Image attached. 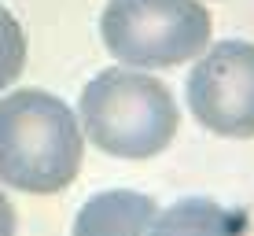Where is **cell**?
I'll use <instances>...</instances> for the list:
<instances>
[{
	"label": "cell",
	"mask_w": 254,
	"mask_h": 236,
	"mask_svg": "<svg viewBox=\"0 0 254 236\" xmlns=\"http://www.w3.org/2000/svg\"><path fill=\"white\" fill-rule=\"evenodd\" d=\"M81 126L59 96L19 89L0 100V181L19 192H63L81 170Z\"/></svg>",
	"instance_id": "cell-1"
},
{
	"label": "cell",
	"mask_w": 254,
	"mask_h": 236,
	"mask_svg": "<svg viewBox=\"0 0 254 236\" xmlns=\"http://www.w3.org/2000/svg\"><path fill=\"white\" fill-rule=\"evenodd\" d=\"M77 118L92 148L115 159H151L177 137V103L151 74L107 67L81 89Z\"/></svg>",
	"instance_id": "cell-2"
},
{
	"label": "cell",
	"mask_w": 254,
	"mask_h": 236,
	"mask_svg": "<svg viewBox=\"0 0 254 236\" xmlns=\"http://www.w3.org/2000/svg\"><path fill=\"white\" fill-rule=\"evenodd\" d=\"M210 11L199 0H111L100 15L111 56L151 71L199 59L210 48Z\"/></svg>",
	"instance_id": "cell-3"
},
{
	"label": "cell",
	"mask_w": 254,
	"mask_h": 236,
	"mask_svg": "<svg viewBox=\"0 0 254 236\" xmlns=\"http://www.w3.org/2000/svg\"><path fill=\"white\" fill-rule=\"evenodd\" d=\"M188 107L217 137H254V45L217 41L188 74Z\"/></svg>",
	"instance_id": "cell-4"
},
{
	"label": "cell",
	"mask_w": 254,
	"mask_h": 236,
	"mask_svg": "<svg viewBox=\"0 0 254 236\" xmlns=\"http://www.w3.org/2000/svg\"><path fill=\"white\" fill-rule=\"evenodd\" d=\"M155 199L140 196L129 188L100 192L81 207V214L74 218L77 236H96V233H147L155 225Z\"/></svg>",
	"instance_id": "cell-5"
},
{
	"label": "cell",
	"mask_w": 254,
	"mask_h": 236,
	"mask_svg": "<svg viewBox=\"0 0 254 236\" xmlns=\"http://www.w3.org/2000/svg\"><path fill=\"white\" fill-rule=\"evenodd\" d=\"M151 229H159V233H173V229H181V233H236V229H247V214L225 211V207L210 203V199H181L162 218H155Z\"/></svg>",
	"instance_id": "cell-6"
},
{
	"label": "cell",
	"mask_w": 254,
	"mask_h": 236,
	"mask_svg": "<svg viewBox=\"0 0 254 236\" xmlns=\"http://www.w3.org/2000/svg\"><path fill=\"white\" fill-rule=\"evenodd\" d=\"M26 67V33L19 19L0 4V92L22 74Z\"/></svg>",
	"instance_id": "cell-7"
},
{
	"label": "cell",
	"mask_w": 254,
	"mask_h": 236,
	"mask_svg": "<svg viewBox=\"0 0 254 236\" xmlns=\"http://www.w3.org/2000/svg\"><path fill=\"white\" fill-rule=\"evenodd\" d=\"M15 225H19V222H15V207L7 203V196L0 192V236H11Z\"/></svg>",
	"instance_id": "cell-8"
}]
</instances>
